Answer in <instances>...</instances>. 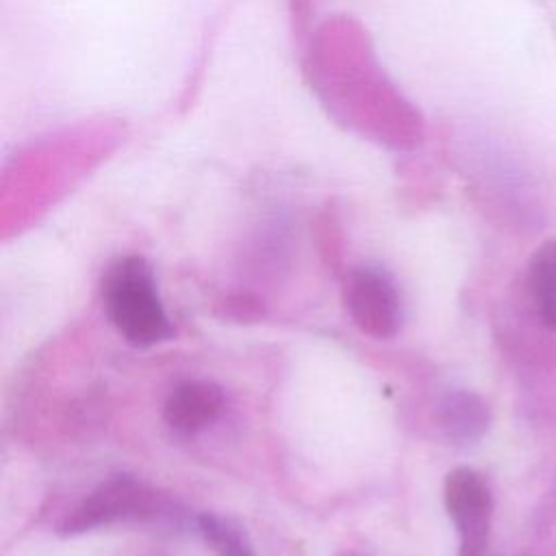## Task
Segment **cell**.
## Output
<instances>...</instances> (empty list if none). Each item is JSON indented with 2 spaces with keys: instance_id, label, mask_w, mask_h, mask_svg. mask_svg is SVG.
<instances>
[{
  "instance_id": "1",
  "label": "cell",
  "mask_w": 556,
  "mask_h": 556,
  "mask_svg": "<svg viewBox=\"0 0 556 556\" xmlns=\"http://www.w3.org/2000/svg\"><path fill=\"white\" fill-rule=\"evenodd\" d=\"M102 298L111 324L130 345L152 348L172 337V324L146 258L126 256L117 261L104 276Z\"/></svg>"
},
{
  "instance_id": "2",
  "label": "cell",
  "mask_w": 556,
  "mask_h": 556,
  "mask_svg": "<svg viewBox=\"0 0 556 556\" xmlns=\"http://www.w3.org/2000/svg\"><path fill=\"white\" fill-rule=\"evenodd\" d=\"M443 502L458 534L456 556H486L493 500L484 480L469 467H454L443 482Z\"/></svg>"
},
{
  "instance_id": "3",
  "label": "cell",
  "mask_w": 556,
  "mask_h": 556,
  "mask_svg": "<svg viewBox=\"0 0 556 556\" xmlns=\"http://www.w3.org/2000/svg\"><path fill=\"white\" fill-rule=\"evenodd\" d=\"M345 308L361 332L371 339H391L400 328V298L384 271L361 267L345 280Z\"/></svg>"
},
{
  "instance_id": "4",
  "label": "cell",
  "mask_w": 556,
  "mask_h": 556,
  "mask_svg": "<svg viewBox=\"0 0 556 556\" xmlns=\"http://www.w3.org/2000/svg\"><path fill=\"white\" fill-rule=\"evenodd\" d=\"M154 493L130 476H117L102 482L83 504L63 521L61 534H83L100 526L115 523L128 517L152 513Z\"/></svg>"
},
{
  "instance_id": "5",
  "label": "cell",
  "mask_w": 556,
  "mask_h": 556,
  "mask_svg": "<svg viewBox=\"0 0 556 556\" xmlns=\"http://www.w3.org/2000/svg\"><path fill=\"white\" fill-rule=\"evenodd\" d=\"M224 406L222 389L213 382L193 380L180 384L165 402V424L178 434H195L217 419Z\"/></svg>"
},
{
  "instance_id": "6",
  "label": "cell",
  "mask_w": 556,
  "mask_h": 556,
  "mask_svg": "<svg viewBox=\"0 0 556 556\" xmlns=\"http://www.w3.org/2000/svg\"><path fill=\"white\" fill-rule=\"evenodd\" d=\"M441 428L456 443H473L489 428V408L471 391H454L441 402Z\"/></svg>"
},
{
  "instance_id": "7",
  "label": "cell",
  "mask_w": 556,
  "mask_h": 556,
  "mask_svg": "<svg viewBox=\"0 0 556 556\" xmlns=\"http://www.w3.org/2000/svg\"><path fill=\"white\" fill-rule=\"evenodd\" d=\"M528 291L543 326L556 330V239L534 250L528 263Z\"/></svg>"
},
{
  "instance_id": "8",
  "label": "cell",
  "mask_w": 556,
  "mask_h": 556,
  "mask_svg": "<svg viewBox=\"0 0 556 556\" xmlns=\"http://www.w3.org/2000/svg\"><path fill=\"white\" fill-rule=\"evenodd\" d=\"M198 523H200V532L204 534L206 543L213 545L217 556H254L245 536L230 521H224L215 515L204 513L200 515Z\"/></svg>"
},
{
  "instance_id": "9",
  "label": "cell",
  "mask_w": 556,
  "mask_h": 556,
  "mask_svg": "<svg viewBox=\"0 0 556 556\" xmlns=\"http://www.w3.org/2000/svg\"><path fill=\"white\" fill-rule=\"evenodd\" d=\"M339 556H363V554H358V552H343V554H339Z\"/></svg>"
}]
</instances>
